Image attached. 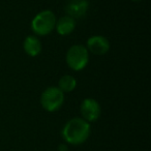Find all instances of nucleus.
<instances>
[{
    "label": "nucleus",
    "mask_w": 151,
    "mask_h": 151,
    "mask_svg": "<svg viewBox=\"0 0 151 151\" xmlns=\"http://www.w3.org/2000/svg\"><path fill=\"white\" fill-rule=\"evenodd\" d=\"M90 123L85 121L83 118H73L63 126L62 134L63 140L70 145H81L88 140L90 136Z\"/></svg>",
    "instance_id": "1"
},
{
    "label": "nucleus",
    "mask_w": 151,
    "mask_h": 151,
    "mask_svg": "<svg viewBox=\"0 0 151 151\" xmlns=\"http://www.w3.org/2000/svg\"><path fill=\"white\" fill-rule=\"evenodd\" d=\"M56 25V17L52 11H42L33 18L31 29L37 35H48L52 32Z\"/></svg>",
    "instance_id": "2"
},
{
    "label": "nucleus",
    "mask_w": 151,
    "mask_h": 151,
    "mask_svg": "<svg viewBox=\"0 0 151 151\" xmlns=\"http://www.w3.org/2000/svg\"><path fill=\"white\" fill-rule=\"evenodd\" d=\"M89 61L88 50L82 45H73L66 53V63L73 70H82Z\"/></svg>",
    "instance_id": "3"
},
{
    "label": "nucleus",
    "mask_w": 151,
    "mask_h": 151,
    "mask_svg": "<svg viewBox=\"0 0 151 151\" xmlns=\"http://www.w3.org/2000/svg\"><path fill=\"white\" fill-rule=\"evenodd\" d=\"M64 103V93L58 87H49L40 96L42 107L48 112H55L62 107Z\"/></svg>",
    "instance_id": "4"
},
{
    "label": "nucleus",
    "mask_w": 151,
    "mask_h": 151,
    "mask_svg": "<svg viewBox=\"0 0 151 151\" xmlns=\"http://www.w3.org/2000/svg\"><path fill=\"white\" fill-rule=\"evenodd\" d=\"M80 111L83 119L90 123V122H94L99 119L101 110L99 104L95 99H86L81 104Z\"/></svg>",
    "instance_id": "5"
},
{
    "label": "nucleus",
    "mask_w": 151,
    "mask_h": 151,
    "mask_svg": "<svg viewBox=\"0 0 151 151\" xmlns=\"http://www.w3.org/2000/svg\"><path fill=\"white\" fill-rule=\"evenodd\" d=\"M88 9V0H70L65 6V13H66V16H69L76 20L84 17Z\"/></svg>",
    "instance_id": "6"
},
{
    "label": "nucleus",
    "mask_w": 151,
    "mask_h": 151,
    "mask_svg": "<svg viewBox=\"0 0 151 151\" xmlns=\"http://www.w3.org/2000/svg\"><path fill=\"white\" fill-rule=\"evenodd\" d=\"M87 50L94 55H105L110 50V42L105 36L93 35L87 40Z\"/></svg>",
    "instance_id": "7"
},
{
    "label": "nucleus",
    "mask_w": 151,
    "mask_h": 151,
    "mask_svg": "<svg viewBox=\"0 0 151 151\" xmlns=\"http://www.w3.org/2000/svg\"><path fill=\"white\" fill-rule=\"evenodd\" d=\"M23 48L27 55H29V56H31V57H35L40 54L42 46L40 40H38L36 36L29 35L24 40Z\"/></svg>",
    "instance_id": "8"
},
{
    "label": "nucleus",
    "mask_w": 151,
    "mask_h": 151,
    "mask_svg": "<svg viewBox=\"0 0 151 151\" xmlns=\"http://www.w3.org/2000/svg\"><path fill=\"white\" fill-rule=\"evenodd\" d=\"M56 30L60 35H68L75 30L76 28V20L69 16H64L56 21Z\"/></svg>",
    "instance_id": "9"
},
{
    "label": "nucleus",
    "mask_w": 151,
    "mask_h": 151,
    "mask_svg": "<svg viewBox=\"0 0 151 151\" xmlns=\"http://www.w3.org/2000/svg\"><path fill=\"white\" fill-rule=\"evenodd\" d=\"M77 87V80L70 75H65L61 77L58 82V88L64 92H71Z\"/></svg>",
    "instance_id": "10"
},
{
    "label": "nucleus",
    "mask_w": 151,
    "mask_h": 151,
    "mask_svg": "<svg viewBox=\"0 0 151 151\" xmlns=\"http://www.w3.org/2000/svg\"><path fill=\"white\" fill-rule=\"evenodd\" d=\"M132 1H134V2H139V1H142V0H132Z\"/></svg>",
    "instance_id": "11"
}]
</instances>
